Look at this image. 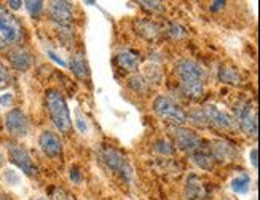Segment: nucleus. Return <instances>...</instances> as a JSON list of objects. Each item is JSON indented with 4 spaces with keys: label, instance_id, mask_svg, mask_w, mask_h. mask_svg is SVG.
<instances>
[{
    "label": "nucleus",
    "instance_id": "f257e3e1",
    "mask_svg": "<svg viewBox=\"0 0 260 200\" xmlns=\"http://www.w3.org/2000/svg\"><path fill=\"white\" fill-rule=\"evenodd\" d=\"M176 72L180 80V88L185 96L188 98H201L205 93V80L206 72L201 66L195 61L182 60L176 66Z\"/></svg>",
    "mask_w": 260,
    "mask_h": 200
},
{
    "label": "nucleus",
    "instance_id": "f03ea898",
    "mask_svg": "<svg viewBox=\"0 0 260 200\" xmlns=\"http://www.w3.org/2000/svg\"><path fill=\"white\" fill-rule=\"evenodd\" d=\"M191 122H195L197 125L201 127H216L220 130H232L235 127V120L232 116L227 112H223L216 106H205V107H198L195 110H191L190 116Z\"/></svg>",
    "mask_w": 260,
    "mask_h": 200
},
{
    "label": "nucleus",
    "instance_id": "7ed1b4c3",
    "mask_svg": "<svg viewBox=\"0 0 260 200\" xmlns=\"http://www.w3.org/2000/svg\"><path fill=\"white\" fill-rule=\"evenodd\" d=\"M47 104H48V112L53 120V124L56 125L61 133H69L72 128V119L69 107L59 90H48L47 92Z\"/></svg>",
    "mask_w": 260,
    "mask_h": 200
},
{
    "label": "nucleus",
    "instance_id": "20e7f679",
    "mask_svg": "<svg viewBox=\"0 0 260 200\" xmlns=\"http://www.w3.org/2000/svg\"><path fill=\"white\" fill-rule=\"evenodd\" d=\"M22 39V26L5 7L0 5V50L10 48Z\"/></svg>",
    "mask_w": 260,
    "mask_h": 200
},
{
    "label": "nucleus",
    "instance_id": "39448f33",
    "mask_svg": "<svg viewBox=\"0 0 260 200\" xmlns=\"http://www.w3.org/2000/svg\"><path fill=\"white\" fill-rule=\"evenodd\" d=\"M153 110L158 117L169 122V124H173L174 127L184 125L188 119L187 112L182 107H180L176 101H173L171 98L163 96V95L158 96L153 101Z\"/></svg>",
    "mask_w": 260,
    "mask_h": 200
},
{
    "label": "nucleus",
    "instance_id": "423d86ee",
    "mask_svg": "<svg viewBox=\"0 0 260 200\" xmlns=\"http://www.w3.org/2000/svg\"><path fill=\"white\" fill-rule=\"evenodd\" d=\"M169 135L173 136L176 148L184 152L193 154L203 146V139L191 130H187L182 127H171L169 128Z\"/></svg>",
    "mask_w": 260,
    "mask_h": 200
},
{
    "label": "nucleus",
    "instance_id": "0eeeda50",
    "mask_svg": "<svg viewBox=\"0 0 260 200\" xmlns=\"http://www.w3.org/2000/svg\"><path fill=\"white\" fill-rule=\"evenodd\" d=\"M236 122L247 136L257 138V114L249 101H240L235 107Z\"/></svg>",
    "mask_w": 260,
    "mask_h": 200
},
{
    "label": "nucleus",
    "instance_id": "6e6552de",
    "mask_svg": "<svg viewBox=\"0 0 260 200\" xmlns=\"http://www.w3.org/2000/svg\"><path fill=\"white\" fill-rule=\"evenodd\" d=\"M8 154H10V160L13 162L22 173L27 176H37V173H39L37 165L32 160V157L24 148H21L19 144L11 142V144H8Z\"/></svg>",
    "mask_w": 260,
    "mask_h": 200
},
{
    "label": "nucleus",
    "instance_id": "1a4fd4ad",
    "mask_svg": "<svg viewBox=\"0 0 260 200\" xmlns=\"http://www.w3.org/2000/svg\"><path fill=\"white\" fill-rule=\"evenodd\" d=\"M103 160L106 162V165L110 170L120 173L123 178H126L128 181L131 180V166L128 163L126 157L120 151H117L114 148H104L103 149Z\"/></svg>",
    "mask_w": 260,
    "mask_h": 200
},
{
    "label": "nucleus",
    "instance_id": "9d476101",
    "mask_svg": "<svg viewBox=\"0 0 260 200\" xmlns=\"http://www.w3.org/2000/svg\"><path fill=\"white\" fill-rule=\"evenodd\" d=\"M5 125H7V130L10 135H13L16 138L26 136L29 131V120L21 109L10 110L5 117Z\"/></svg>",
    "mask_w": 260,
    "mask_h": 200
},
{
    "label": "nucleus",
    "instance_id": "9b49d317",
    "mask_svg": "<svg viewBox=\"0 0 260 200\" xmlns=\"http://www.w3.org/2000/svg\"><path fill=\"white\" fill-rule=\"evenodd\" d=\"M50 13L53 23L58 24V27H69L72 23V7L69 2H51Z\"/></svg>",
    "mask_w": 260,
    "mask_h": 200
},
{
    "label": "nucleus",
    "instance_id": "f8f14e48",
    "mask_svg": "<svg viewBox=\"0 0 260 200\" xmlns=\"http://www.w3.org/2000/svg\"><path fill=\"white\" fill-rule=\"evenodd\" d=\"M39 144L42 151L48 155L51 159H58L59 155L62 154V144H61V139L59 136L56 135L53 131H43L40 135V139H39Z\"/></svg>",
    "mask_w": 260,
    "mask_h": 200
},
{
    "label": "nucleus",
    "instance_id": "ddd939ff",
    "mask_svg": "<svg viewBox=\"0 0 260 200\" xmlns=\"http://www.w3.org/2000/svg\"><path fill=\"white\" fill-rule=\"evenodd\" d=\"M185 195L187 200H208L209 194L206 184L197 175H190L187 178V186H185Z\"/></svg>",
    "mask_w": 260,
    "mask_h": 200
},
{
    "label": "nucleus",
    "instance_id": "4468645a",
    "mask_svg": "<svg viewBox=\"0 0 260 200\" xmlns=\"http://www.w3.org/2000/svg\"><path fill=\"white\" fill-rule=\"evenodd\" d=\"M115 61L121 69L133 72V71H138L139 63H141V56H139L138 51H134L131 48H123L117 53Z\"/></svg>",
    "mask_w": 260,
    "mask_h": 200
},
{
    "label": "nucleus",
    "instance_id": "2eb2a0df",
    "mask_svg": "<svg viewBox=\"0 0 260 200\" xmlns=\"http://www.w3.org/2000/svg\"><path fill=\"white\" fill-rule=\"evenodd\" d=\"M8 60L11 63V66H13L15 69L18 71H27L30 68V64H32V60H30V54L26 48H22V47H15V48H11L8 51Z\"/></svg>",
    "mask_w": 260,
    "mask_h": 200
},
{
    "label": "nucleus",
    "instance_id": "dca6fc26",
    "mask_svg": "<svg viewBox=\"0 0 260 200\" xmlns=\"http://www.w3.org/2000/svg\"><path fill=\"white\" fill-rule=\"evenodd\" d=\"M134 26H136V32L145 40H155L161 34V26L150 19H139V21H136Z\"/></svg>",
    "mask_w": 260,
    "mask_h": 200
},
{
    "label": "nucleus",
    "instance_id": "f3484780",
    "mask_svg": "<svg viewBox=\"0 0 260 200\" xmlns=\"http://www.w3.org/2000/svg\"><path fill=\"white\" fill-rule=\"evenodd\" d=\"M211 155L214 157V160H219V162H225V160H233L236 157V151L233 146H230L229 142H223V141H214L211 144V149H209Z\"/></svg>",
    "mask_w": 260,
    "mask_h": 200
},
{
    "label": "nucleus",
    "instance_id": "a211bd4d",
    "mask_svg": "<svg viewBox=\"0 0 260 200\" xmlns=\"http://www.w3.org/2000/svg\"><path fill=\"white\" fill-rule=\"evenodd\" d=\"M219 80L227 85L238 87L241 85V74L235 68H230V66H222L219 71Z\"/></svg>",
    "mask_w": 260,
    "mask_h": 200
},
{
    "label": "nucleus",
    "instance_id": "6ab92c4d",
    "mask_svg": "<svg viewBox=\"0 0 260 200\" xmlns=\"http://www.w3.org/2000/svg\"><path fill=\"white\" fill-rule=\"evenodd\" d=\"M191 157H193V162L203 170H211L212 166H214V162H216L212 155H211L209 149H205L203 146L197 152L191 154Z\"/></svg>",
    "mask_w": 260,
    "mask_h": 200
},
{
    "label": "nucleus",
    "instance_id": "aec40b11",
    "mask_svg": "<svg viewBox=\"0 0 260 200\" xmlns=\"http://www.w3.org/2000/svg\"><path fill=\"white\" fill-rule=\"evenodd\" d=\"M71 69L77 77H80V79H86V77L89 75L88 63H86V60L82 53L74 54V56L71 58Z\"/></svg>",
    "mask_w": 260,
    "mask_h": 200
},
{
    "label": "nucleus",
    "instance_id": "412c9836",
    "mask_svg": "<svg viewBox=\"0 0 260 200\" xmlns=\"http://www.w3.org/2000/svg\"><path fill=\"white\" fill-rule=\"evenodd\" d=\"M249 186H251V180L246 173H241L240 176H236L232 181V189L236 194H246L249 191Z\"/></svg>",
    "mask_w": 260,
    "mask_h": 200
},
{
    "label": "nucleus",
    "instance_id": "4be33fe9",
    "mask_svg": "<svg viewBox=\"0 0 260 200\" xmlns=\"http://www.w3.org/2000/svg\"><path fill=\"white\" fill-rule=\"evenodd\" d=\"M129 87L133 88L136 93H145L147 87H149V82H147L144 77H141V75H134V77H131V79H129Z\"/></svg>",
    "mask_w": 260,
    "mask_h": 200
},
{
    "label": "nucleus",
    "instance_id": "5701e85b",
    "mask_svg": "<svg viewBox=\"0 0 260 200\" xmlns=\"http://www.w3.org/2000/svg\"><path fill=\"white\" fill-rule=\"evenodd\" d=\"M26 8H27V12L30 16H39L42 13V10H43V2H40V0H37V2H34V0H27V2H24Z\"/></svg>",
    "mask_w": 260,
    "mask_h": 200
},
{
    "label": "nucleus",
    "instance_id": "b1692460",
    "mask_svg": "<svg viewBox=\"0 0 260 200\" xmlns=\"http://www.w3.org/2000/svg\"><path fill=\"white\" fill-rule=\"evenodd\" d=\"M168 34L171 36L173 39H182V37H185V34H187V31L182 27V26H179V24H169V29H168Z\"/></svg>",
    "mask_w": 260,
    "mask_h": 200
},
{
    "label": "nucleus",
    "instance_id": "393cba45",
    "mask_svg": "<svg viewBox=\"0 0 260 200\" xmlns=\"http://www.w3.org/2000/svg\"><path fill=\"white\" fill-rule=\"evenodd\" d=\"M10 72L8 69L5 68L4 64H0V90H4V88H7L10 85Z\"/></svg>",
    "mask_w": 260,
    "mask_h": 200
},
{
    "label": "nucleus",
    "instance_id": "a878e982",
    "mask_svg": "<svg viewBox=\"0 0 260 200\" xmlns=\"http://www.w3.org/2000/svg\"><path fill=\"white\" fill-rule=\"evenodd\" d=\"M139 5H142L145 10H150V12H163V10H165L161 2H149V0H141Z\"/></svg>",
    "mask_w": 260,
    "mask_h": 200
},
{
    "label": "nucleus",
    "instance_id": "bb28decb",
    "mask_svg": "<svg viewBox=\"0 0 260 200\" xmlns=\"http://www.w3.org/2000/svg\"><path fill=\"white\" fill-rule=\"evenodd\" d=\"M155 151L163 152V154H173V152H174V148H173L168 141L160 139V141H156V142H155Z\"/></svg>",
    "mask_w": 260,
    "mask_h": 200
},
{
    "label": "nucleus",
    "instance_id": "cd10ccee",
    "mask_svg": "<svg viewBox=\"0 0 260 200\" xmlns=\"http://www.w3.org/2000/svg\"><path fill=\"white\" fill-rule=\"evenodd\" d=\"M4 180H5L8 184H11V186H16V184H19V175H18L15 170H5V173H4Z\"/></svg>",
    "mask_w": 260,
    "mask_h": 200
},
{
    "label": "nucleus",
    "instance_id": "c85d7f7f",
    "mask_svg": "<svg viewBox=\"0 0 260 200\" xmlns=\"http://www.w3.org/2000/svg\"><path fill=\"white\" fill-rule=\"evenodd\" d=\"M71 180L74 181V183H82V176H80V172H78V168L77 166H72L71 168Z\"/></svg>",
    "mask_w": 260,
    "mask_h": 200
},
{
    "label": "nucleus",
    "instance_id": "c756f323",
    "mask_svg": "<svg viewBox=\"0 0 260 200\" xmlns=\"http://www.w3.org/2000/svg\"><path fill=\"white\" fill-rule=\"evenodd\" d=\"M47 54H48V56H50V58H51V60H53V61H54L56 64H59V66H62V68H66V66H67V64H66V61H62V60H61V58H59V56H58V54H56L54 51L48 50V51H47Z\"/></svg>",
    "mask_w": 260,
    "mask_h": 200
},
{
    "label": "nucleus",
    "instance_id": "7c9ffc66",
    "mask_svg": "<svg viewBox=\"0 0 260 200\" xmlns=\"http://www.w3.org/2000/svg\"><path fill=\"white\" fill-rule=\"evenodd\" d=\"M11 103H13V95L11 93H5V95L0 96V104L2 106H10Z\"/></svg>",
    "mask_w": 260,
    "mask_h": 200
},
{
    "label": "nucleus",
    "instance_id": "2f4dec72",
    "mask_svg": "<svg viewBox=\"0 0 260 200\" xmlns=\"http://www.w3.org/2000/svg\"><path fill=\"white\" fill-rule=\"evenodd\" d=\"M258 151L257 149H252V152H251V163H252V166L257 170L258 168Z\"/></svg>",
    "mask_w": 260,
    "mask_h": 200
},
{
    "label": "nucleus",
    "instance_id": "473e14b6",
    "mask_svg": "<svg viewBox=\"0 0 260 200\" xmlns=\"http://www.w3.org/2000/svg\"><path fill=\"white\" fill-rule=\"evenodd\" d=\"M227 5V2H223V0H217V2H212L211 4V12H217V10L223 8Z\"/></svg>",
    "mask_w": 260,
    "mask_h": 200
},
{
    "label": "nucleus",
    "instance_id": "72a5a7b5",
    "mask_svg": "<svg viewBox=\"0 0 260 200\" xmlns=\"http://www.w3.org/2000/svg\"><path fill=\"white\" fill-rule=\"evenodd\" d=\"M77 127H78V130H80L82 133L88 131V125L85 124V120L82 117H77Z\"/></svg>",
    "mask_w": 260,
    "mask_h": 200
},
{
    "label": "nucleus",
    "instance_id": "f704fd0d",
    "mask_svg": "<svg viewBox=\"0 0 260 200\" xmlns=\"http://www.w3.org/2000/svg\"><path fill=\"white\" fill-rule=\"evenodd\" d=\"M8 5H10V8H11V10H19V8H21V5H22V2H19V0H10Z\"/></svg>",
    "mask_w": 260,
    "mask_h": 200
},
{
    "label": "nucleus",
    "instance_id": "c9c22d12",
    "mask_svg": "<svg viewBox=\"0 0 260 200\" xmlns=\"http://www.w3.org/2000/svg\"><path fill=\"white\" fill-rule=\"evenodd\" d=\"M2 165H4V155L0 154V168H2Z\"/></svg>",
    "mask_w": 260,
    "mask_h": 200
},
{
    "label": "nucleus",
    "instance_id": "e433bc0d",
    "mask_svg": "<svg viewBox=\"0 0 260 200\" xmlns=\"http://www.w3.org/2000/svg\"><path fill=\"white\" fill-rule=\"evenodd\" d=\"M37 200H45V198H42V197H40V198H37Z\"/></svg>",
    "mask_w": 260,
    "mask_h": 200
}]
</instances>
